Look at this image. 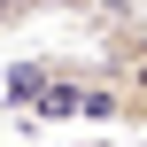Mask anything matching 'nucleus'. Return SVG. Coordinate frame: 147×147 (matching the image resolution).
<instances>
[{
    "instance_id": "1",
    "label": "nucleus",
    "mask_w": 147,
    "mask_h": 147,
    "mask_svg": "<svg viewBox=\"0 0 147 147\" xmlns=\"http://www.w3.org/2000/svg\"><path fill=\"white\" fill-rule=\"evenodd\" d=\"M0 101L31 124H116V85L93 54H16L0 78Z\"/></svg>"
},
{
    "instance_id": "2",
    "label": "nucleus",
    "mask_w": 147,
    "mask_h": 147,
    "mask_svg": "<svg viewBox=\"0 0 147 147\" xmlns=\"http://www.w3.org/2000/svg\"><path fill=\"white\" fill-rule=\"evenodd\" d=\"M101 78L116 85V109H124L116 124H124V132H140V140H147V54H140V62H116V70H101Z\"/></svg>"
},
{
    "instance_id": "3",
    "label": "nucleus",
    "mask_w": 147,
    "mask_h": 147,
    "mask_svg": "<svg viewBox=\"0 0 147 147\" xmlns=\"http://www.w3.org/2000/svg\"><path fill=\"white\" fill-rule=\"evenodd\" d=\"M39 16H47V0H0V39L23 31V23H39Z\"/></svg>"
},
{
    "instance_id": "4",
    "label": "nucleus",
    "mask_w": 147,
    "mask_h": 147,
    "mask_svg": "<svg viewBox=\"0 0 147 147\" xmlns=\"http://www.w3.org/2000/svg\"><path fill=\"white\" fill-rule=\"evenodd\" d=\"M140 147H147V140H140Z\"/></svg>"
}]
</instances>
